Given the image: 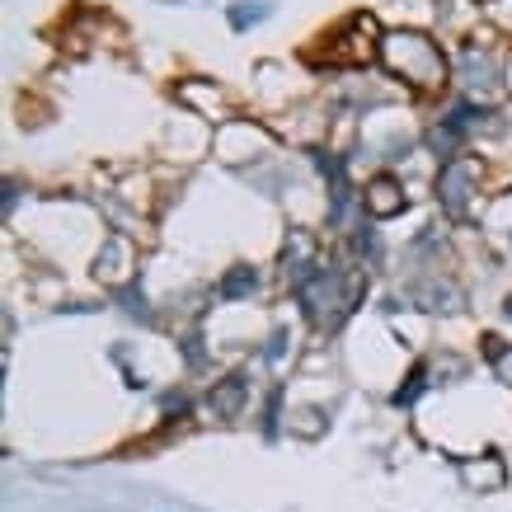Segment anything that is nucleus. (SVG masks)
I'll list each match as a JSON object with an SVG mask.
<instances>
[{
    "label": "nucleus",
    "mask_w": 512,
    "mask_h": 512,
    "mask_svg": "<svg viewBox=\"0 0 512 512\" xmlns=\"http://www.w3.org/2000/svg\"><path fill=\"white\" fill-rule=\"evenodd\" d=\"M381 66H386L390 76L419 85V90H433V85L447 80V57H442V47H437L428 33H414V29L381 33Z\"/></svg>",
    "instance_id": "1"
},
{
    "label": "nucleus",
    "mask_w": 512,
    "mask_h": 512,
    "mask_svg": "<svg viewBox=\"0 0 512 512\" xmlns=\"http://www.w3.org/2000/svg\"><path fill=\"white\" fill-rule=\"evenodd\" d=\"M367 287V273H339V268H315L306 282H296L301 306L320 329H334L343 315L357 306V296Z\"/></svg>",
    "instance_id": "2"
},
{
    "label": "nucleus",
    "mask_w": 512,
    "mask_h": 512,
    "mask_svg": "<svg viewBox=\"0 0 512 512\" xmlns=\"http://www.w3.org/2000/svg\"><path fill=\"white\" fill-rule=\"evenodd\" d=\"M470 188H475V165L470 160H447L437 174V198L451 221H466L470 212Z\"/></svg>",
    "instance_id": "3"
},
{
    "label": "nucleus",
    "mask_w": 512,
    "mask_h": 512,
    "mask_svg": "<svg viewBox=\"0 0 512 512\" xmlns=\"http://www.w3.org/2000/svg\"><path fill=\"white\" fill-rule=\"evenodd\" d=\"M362 207H367V217L376 221H390L404 212V188L390 179V174H381V179H372L367 184V193H362Z\"/></svg>",
    "instance_id": "4"
},
{
    "label": "nucleus",
    "mask_w": 512,
    "mask_h": 512,
    "mask_svg": "<svg viewBox=\"0 0 512 512\" xmlns=\"http://www.w3.org/2000/svg\"><path fill=\"white\" fill-rule=\"evenodd\" d=\"M245 395H249L245 376H226V381L207 395V414H212V419H235V414L245 409Z\"/></svg>",
    "instance_id": "5"
},
{
    "label": "nucleus",
    "mask_w": 512,
    "mask_h": 512,
    "mask_svg": "<svg viewBox=\"0 0 512 512\" xmlns=\"http://www.w3.org/2000/svg\"><path fill=\"white\" fill-rule=\"evenodd\" d=\"M461 480L470 489H503L508 480V466L498 461V456H480V461H461Z\"/></svg>",
    "instance_id": "6"
},
{
    "label": "nucleus",
    "mask_w": 512,
    "mask_h": 512,
    "mask_svg": "<svg viewBox=\"0 0 512 512\" xmlns=\"http://www.w3.org/2000/svg\"><path fill=\"white\" fill-rule=\"evenodd\" d=\"M94 273H99L104 282H113V287H118V282H127V245L118 240V235L104 245V254H99V268H94Z\"/></svg>",
    "instance_id": "7"
},
{
    "label": "nucleus",
    "mask_w": 512,
    "mask_h": 512,
    "mask_svg": "<svg viewBox=\"0 0 512 512\" xmlns=\"http://www.w3.org/2000/svg\"><path fill=\"white\" fill-rule=\"evenodd\" d=\"M254 287H259L254 268H231V273L221 278V296H226V301H235V296H249Z\"/></svg>",
    "instance_id": "8"
},
{
    "label": "nucleus",
    "mask_w": 512,
    "mask_h": 512,
    "mask_svg": "<svg viewBox=\"0 0 512 512\" xmlns=\"http://www.w3.org/2000/svg\"><path fill=\"white\" fill-rule=\"evenodd\" d=\"M414 301H423L428 311H456V292H451V287H442V282L419 287V292H414Z\"/></svg>",
    "instance_id": "9"
},
{
    "label": "nucleus",
    "mask_w": 512,
    "mask_h": 512,
    "mask_svg": "<svg viewBox=\"0 0 512 512\" xmlns=\"http://www.w3.org/2000/svg\"><path fill=\"white\" fill-rule=\"evenodd\" d=\"M292 433L296 437H320V433H325V414H320V409H296V414H292Z\"/></svg>",
    "instance_id": "10"
},
{
    "label": "nucleus",
    "mask_w": 512,
    "mask_h": 512,
    "mask_svg": "<svg viewBox=\"0 0 512 512\" xmlns=\"http://www.w3.org/2000/svg\"><path fill=\"white\" fill-rule=\"evenodd\" d=\"M466 80L475 85V90H489V85H494V66H489V57L470 52L466 57Z\"/></svg>",
    "instance_id": "11"
},
{
    "label": "nucleus",
    "mask_w": 512,
    "mask_h": 512,
    "mask_svg": "<svg viewBox=\"0 0 512 512\" xmlns=\"http://www.w3.org/2000/svg\"><path fill=\"white\" fill-rule=\"evenodd\" d=\"M419 390H423V367H414V376H409V386L395 390V404H409L414 395H419Z\"/></svg>",
    "instance_id": "12"
},
{
    "label": "nucleus",
    "mask_w": 512,
    "mask_h": 512,
    "mask_svg": "<svg viewBox=\"0 0 512 512\" xmlns=\"http://www.w3.org/2000/svg\"><path fill=\"white\" fill-rule=\"evenodd\" d=\"M494 367H498V372H503V381H512V353H503V357H498V362H494Z\"/></svg>",
    "instance_id": "13"
},
{
    "label": "nucleus",
    "mask_w": 512,
    "mask_h": 512,
    "mask_svg": "<svg viewBox=\"0 0 512 512\" xmlns=\"http://www.w3.org/2000/svg\"><path fill=\"white\" fill-rule=\"evenodd\" d=\"M508 90H512V62H508Z\"/></svg>",
    "instance_id": "14"
},
{
    "label": "nucleus",
    "mask_w": 512,
    "mask_h": 512,
    "mask_svg": "<svg viewBox=\"0 0 512 512\" xmlns=\"http://www.w3.org/2000/svg\"><path fill=\"white\" fill-rule=\"evenodd\" d=\"M503 311H508V315H512V296H508V306H503Z\"/></svg>",
    "instance_id": "15"
}]
</instances>
